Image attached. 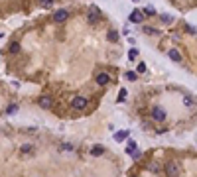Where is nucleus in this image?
I'll return each mask as SVG.
<instances>
[{
    "instance_id": "nucleus-1",
    "label": "nucleus",
    "mask_w": 197,
    "mask_h": 177,
    "mask_svg": "<svg viewBox=\"0 0 197 177\" xmlns=\"http://www.w3.org/2000/svg\"><path fill=\"white\" fill-rule=\"evenodd\" d=\"M71 106L75 108V110H83L87 106V99L85 97H75V99H73V102H71Z\"/></svg>"
},
{
    "instance_id": "nucleus-2",
    "label": "nucleus",
    "mask_w": 197,
    "mask_h": 177,
    "mask_svg": "<svg viewBox=\"0 0 197 177\" xmlns=\"http://www.w3.org/2000/svg\"><path fill=\"white\" fill-rule=\"evenodd\" d=\"M152 118H154V120H158V122L166 120V110H164V108H160V106H156L154 110H152Z\"/></svg>"
},
{
    "instance_id": "nucleus-3",
    "label": "nucleus",
    "mask_w": 197,
    "mask_h": 177,
    "mask_svg": "<svg viewBox=\"0 0 197 177\" xmlns=\"http://www.w3.org/2000/svg\"><path fill=\"white\" fill-rule=\"evenodd\" d=\"M67 16H69L67 10H57V12L53 14V22H57V24H63V22L67 20Z\"/></svg>"
},
{
    "instance_id": "nucleus-4",
    "label": "nucleus",
    "mask_w": 197,
    "mask_h": 177,
    "mask_svg": "<svg viewBox=\"0 0 197 177\" xmlns=\"http://www.w3.org/2000/svg\"><path fill=\"white\" fill-rule=\"evenodd\" d=\"M166 173H167V175H178V173H179V167H178V164L170 161V164L166 165Z\"/></svg>"
},
{
    "instance_id": "nucleus-5",
    "label": "nucleus",
    "mask_w": 197,
    "mask_h": 177,
    "mask_svg": "<svg viewBox=\"0 0 197 177\" xmlns=\"http://www.w3.org/2000/svg\"><path fill=\"white\" fill-rule=\"evenodd\" d=\"M40 106L41 108H52V105H53V100H52V97H40Z\"/></svg>"
},
{
    "instance_id": "nucleus-6",
    "label": "nucleus",
    "mask_w": 197,
    "mask_h": 177,
    "mask_svg": "<svg viewBox=\"0 0 197 177\" xmlns=\"http://www.w3.org/2000/svg\"><path fill=\"white\" fill-rule=\"evenodd\" d=\"M142 18H144V14H142L140 10H134L132 14H130V22H134V24H140Z\"/></svg>"
},
{
    "instance_id": "nucleus-7",
    "label": "nucleus",
    "mask_w": 197,
    "mask_h": 177,
    "mask_svg": "<svg viewBox=\"0 0 197 177\" xmlns=\"http://www.w3.org/2000/svg\"><path fill=\"white\" fill-rule=\"evenodd\" d=\"M95 81H97L99 85H107L108 81H111V75H108V73H99V75H97V79H95Z\"/></svg>"
},
{
    "instance_id": "nucleus-8",
    "label": "nucleus",
    "mask_w": 197,
    "mask_h": 177,
    "mask_svg": "<svg viewBox=\"0 0 197 177\" xmlns=\"http://www.w3.org/2000/svg\"><path fill=\"white\" fill-rule=\"evenodd\" d=\"M89 22H91V24H93V22H95V24L99 22V10H97V8H93V10L89 12Z\"/></svg>"
},
{
    "instance_id": "nucleus-9",
    "label": "nucleus",
    "mask_w": 197,
    "mask_h": 177,
    "mask_svg": "<svg viewBox=\"0 0 197 177\" xmlns=\"http://www.w3.org/2000/svg\"><path fill=\"white\" fill-rule=\"evenodd\" d=\"M167 55H170L173 61H181V55H179V51H178V49H170V51H167Z\"/></svg>"
},
{
    "instance_id": "nucleus-10",
    "label": "nucleus",
    "mask_w": 197,
    "mask_h": 177,
    "mask_svg": "<svg viewBox=\"0 0 197 177\" xmlns=\"http://www.w3.org/2000/svg\"><path fill=\"white\" fill-rule=\"evenodd\" d=\"M126 138H128V132H116V134H114L116 142H122V140H126Z\"/></svg>"
},
{
    "instance_id": "nucleus-11",
    "label": "nucleus",
    "mask_w": 197,
    "mask_h": 177,
    "mask_svg": "<svg viewBox=\"0 0 197 177\" xmlns=\"http://www.w3.org/2000/svg\"><path fill=\"white\" fill-rule=\"evenodd\" d=\"M107 38H108V41H112V43H114V41H118V34H116L114 30H111V32H108V35H107Z\"/></svg>"
},
{
    "instance_id": "nucleus-12",
    "label": "nucleus",
    "mask_w": 197,
    "mask_h": 177,
    "mask_svg": "<svg viewBox=\"0 0 197 177\" xmlns=\"http://www.w3.org/2000/svg\"><path fill=\"white\" fill-rule=\"evenodd\" d=\"M10 53H18V51H20V43L18 41H14V43H10Z\"/></svg>"
},
{
    "instance_id": "nucleus-13",
    "label": "nucleus",
    "mask_w": 197,
    "mask_h": 177,
    "mask_svg": "<svg viewBox=\"0 0 197 177\" xmlns=\"http://www.w3.org/2000/svg\"><path fill=\"white\" fill-rule=\"evenodd\" d=\"M91 153H93V156H103L105 150H103L101 146H97V148H93V150H91Z\"/></svg>"
},
{
    "instance_id": "nucleus-14",
    "label": "nucleus",
    "mask_w": 197,
    "mask_h": 177,
    "mask_svg": "<svg viewBox=\"0 0 197 177\" xmlns=\"http://www.w3.org/2000/svg\"><path fill=\"white\" fill-rule=\"evenodd\" d=\"M32 150H34V148H32V144H24V146H22V152H24V153L32 152Z\"/></svg>"
},
{
    "instance_id": "nucleus-15",
    "label": "nucleus",
    "mask_w": 197,
    "mask_h": 177,
    "mask_svg": "<svg viewBox=\"0 0 197 177\" xmlns=\"http://www.w3.org/2000/svg\"><path fill=\"white\" fill-rule=\"evenodd\" d=\"M8 114H14V112H18V105H12V106H8V110H6Z\"/></svg>"
},
{
    "instance_id": "nucleus-16",
    "label": "nucleus",
    "mask_w": 197,
    "mask_h": 177,
    "mask_svg": "<svg viewBox=\"0 0 197 177\" xmlns=\"http://www.w3.org/2000/svg\"><path fill=\"white\" fill-rule=\"evenodd\" d=\"M136 71H138V73H144V71H146V63H144V61H142V63H138Z\"/></svg>"
},
{
    "instance_id": "nucleus-17",
    "label": "nucleus",
    "mask_w": 197,
    "mask_h": 177,
    "mask_svg": "<svg viewBox=\"0 0 197 177\" xmlns=\"http://www.w3.org/2000/svg\"><path fill=\"white\" fill-rule=\"evenodd\" d=\"M148 169H150V171H156V173H158V171H160V165H158V164H150Z\"/></svg>"
},
{
    "instance_id": "nucleus-18",
    "label": "nucleus",
    "mask_w": 197,
    "mask_h": 177,
    "mask_svg": "<svg viewBox=\"0 0 197 177\" xmlns=\"http://www.w3.org/2000/svg\"><path fill=\"white\" fill-rule=\"evenodd\" d=\"M144 32L148 34V35H156V34H158V32H156L154 28H144Z\"/></svg>"
},
{
    "instance_id": "nucleus-19",
    "label": "nucleus",
    "mask_w": 197,
    "mask_h": 177,
    "mask_svg": "<svg viewBox=\"0 0 197 177\" xmlns=\"http://www.w3.org/2000/svg\"><path fill=\"white\" fill-rule=\"evenodd\" d=\"M134 148H136V142H132V140H130V142H128V148H126V152H134Z\"/></svg>"
},
{
    "instance_id": "nucleus-20",
    "label": "nucleus",
    "mask_w": 197,
    "mask_h": 177,
    "mask_svg": "<svg viewBox=\"0 0 197 177\" xmlns=\"http://www.w3.org/2000/svg\"><path fill=\"white\" fill-rule=\"evenodd\" d=\"M126 79H128V81H136V73L128 71V73H126Z\"/></svg>"
},
{
    "instance_id": "nucleus-21",
    "label": "nucleus",
    "mask_w": 197,
    "mask_h": 177,
    "mask_svg": "<svg viewBox=\"0 0 197 177\" xmlns=\"http://www.w3.org/2000/svg\"><path fill=\"white\" fill-rule=\"evenodd\" d=\"M124 99H126V91L122 88V91H120V97H118V102H124Z\"/></svg>"
},
{
    "instance_id": "nucleus-22",
    "label": "nucleus",
    "mask_w": 197,
    "mask_h": 177,
    "mask_svg": "<svg viewBox=\"0 0 197 177\" xmlns=\"http://www.w3.org/2000/svg\"><path fill=\"white\" fill-rule=\"evenodd\" d=\"M136 55H138V49H130L128 57H130V59H136Z\"/></svg>"
},
{
    "instance_id": "nucleus-23",
    "label": "nucleus",
    "mask_w": 197,
    "mask_h": 177,
    "mask_svg": "<svg viewBox=\"0 0 197 177\" xmlns=\"http://www.w3.org/2000/svg\"><path fill=\"white\" fill-rule=\"evenodd\" d=\"M40 4L41 6H49V4H53V0H40Z\"/></svg>"
},
{
    "instance_id": "nucleus-24",
    "label": "nucleus",
    "mask_w": 197,
    "mask_h": 177,
    "mask_svg": "<svg viewBox=\"0 0 197 177\" xmlns=\"http://www.w3.org/2000/svg\"><path fill=\"white\" fill-rule=\"evenodd\" d=\"M144 14H148V16H154L156 12H154V8H146V10H144Z\"/></svg>"
},
{
    "instance_id": "nucleus-25",
    "label": "nucleus",
    "mask_w": 197,
    "mask_h": 177,
    "mask_svg": "<svg viewBox=\"0 0 197 177\" xmlns=\"http://www.w3.org/2000/svg\"><path fill=\"white\" fill-rule=\"evenodd\" d=\"M162 22H164V24H170V22H172V16H162Z\"/></svg>"
},
{
    "instance_id": "nucleus-26",
    "label": "nucleus",
    "mask_w": 197,
    "mask_h": 177,
    "mask_svg": "<svg viewBox=\"0 0 197 177\" xmlns=\"http://www.w3.org/2000/svg\"><path fill=\"white\" fill-rule=\"evenodd\" d=\"M183 102H185V105H193V99H189V97H185V99H183Z\"/></svg>"
}]
</instances>
